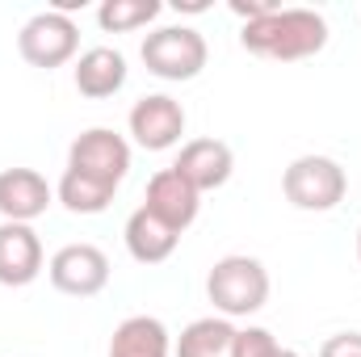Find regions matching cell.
Listing matches in <instances>:
<instances>
[{
    "label": "cell",
    "instance_id": "cell-14",
    "mask_svg": "<svg viewBox=\"0 0 361 357\" xmlns=\"http://www.w3.org/2000/svg\"><path fill=\"white\" fill-rule=\"evenodd\" d=\"M122 240H126V253H130L139 265H160V261H169V257L177 253L180 231H173L164 219H156L147 206H139V210L126 219Z\"/></svg>",
    "mask_w": 361,
    "mask_h": 357
},
{
    "label": "cell",
    "instance_id": "cell-7",
    "mask_svg": "<svg viewBox=\"0 0 361 357\" xmlns=\"http://www.w3.org/2000/svg\"><path fill=\"white\" fill-rule=\"evenodd\" d=\"M47 277L59 294L72 298H92L109 286V257L97 244H63L51 261H47Z\"/></svg>",
    "mask_w": 361,
    "mask_h": 357
},
{
    "label": "cell",
    "instance_id": "cell-13",
    "mask_svg": "<svg viewBox=\"0 0 361 357\" xmlns=\"http://www.w3.org/2000/svg\"><path fill=\"white\" fill-rule=\"evenodd\" d=\"M72 80H76V92L80 97L105 101V97L122 92V85H126V55L114 51V47H89V51L76 55Z\"/></svg>",
    "mask_w": 361,
    "mask_h": 357
},
{
    "label": "cell",
    "instance_id": "cell-9",
    "mask_svg": "<svg viewBox=\"0 0 361 357\" xmlns=\"http://www.w3.org/2000/svg\"><path fill=\"white\" fill-rule=\"evenodd\" d=\"M47 269L42 240L30 223H0V286H30Z\"/></svg>",
    "mask_w": 361,
    "mask_h": 357
},
{
    "label": "cell",
    "instance_id": "cell-4",
    "mask_svg": "<svg viewBox=\"0 0 361 357\" xmlns=\"http://www.w3.org/2000/svg\"><path fill=\"white\" fill-rule=\"evenodd\" d=\"M345 189L349 177L332 156H298L281 173V193L294 210H311V214L336 210L345 202Z\"/></svg>",
    "mask_w": 361,
    "mask_h": 357
},
{
    "label": "cell",
    "instance_id": "cell-18",
    "mask_svg": "<svg viewBox=\"0 0 361 357\" xmlns=\"http://www.w3.org/2000/svg\"><path fill=\"white\" fill-rule=\"evenodd\" d=\"M160 13H164L160 0H105V4L97 8V25H101L105 34H130V30L152 25Z\"/></svg>",
    "mask_w": 361,
    "mask_h": 357
},
{
    "label": "cell",
    "instance_id": "cell-3",
    "mask_svg": "<svg viewBox=\"0 0 361 357\" xmlns=\"http://www.w3.org/2000/svg\"><path fill=\"white\" fill-rule=\"evenodd\" d=\"M139 55H143V68L156 80L180 85V80H197L202 76V68L210 59V47H206V38L193 25H160V30H152L143 38Z\"/></svg>",
    "mask_w": 361,
    "mask_h": 357
},
{
    "label": "cell",
    "instance_id": "cell-1",
    "mask_svg": "<svg viewBox=\"0 0 361 357\" xmlns=\"http://www.w3.org/2000/svg\"><path fill=\"white\" fill-rule=\"evenodd\" d=\"M240 47L261 55V59L298 63V59H311L328 47V21L315 8H277V13L248 21L240 30Z\"/></svg>",
    "mask_w": 361,
    "mask_h": 357
},
{
    "label": "cell",
    "instance_id": "cell-17",
    "mask_svg": "<svg viewBox=\"0 0 361 357\" xmlns=\"http://www.w3.org/2000/svg\"><path fill=\"white\" fill-rule=\"evenodd\" d=\"M114 193H118L114 185L92 181L85 173H72V169H63V177L55 185V202H63V210H72V214H101V210H109Z\"/></svg>",
    "mask_w": 361,
    "mask_h": 357
},
{
    "label": "cell",
    "instance_id": "cell-19",
    "mask_svg": "<svg viewBox=\"0 0 361 357\" xmlns=\"http://www.w3.org/2000/svg\"><path fill=\"white\" fill-rule=\"evenodd\" d=\"M281 345L269 328H235V341H231V357H277Z\"/></svg>",
    "mask_w": 361,
    "mask_h": 357
},
{
    "label": "cell",
    "instance_id": "cell-2",
    "mask_svg": "<svg viewBox=\"0 0 361 357\" xmlns=\"http://www.w3.org/2000/svg\"><path fill=\"white\" fill-rule=\"evenodd\" d=\"M206 298L214 303V311L223 320L257 315L269 303V269L257 257H244V253L219 257L206 273Z\"/></svg>",
    "mask_w": 361,
    "mask_h": 357
},
{
    "label": "cell",
    "instance_id": "cell-6",
    "mask_svg": "<svg viewBox=\"0 0 361 357\" xmlns=\"http://www.w3.org/2000/svg\"><path fill=\"white\" fill-rule=\"evenodd\" d=\"M68 169L72 173H85L92 181H105V185H122L130 173V143L109 131V126H89L72 139L68 147Z\"/></svg>",
    "mask_w": 361,
    "mask_h": 357
},
{
    "label": "cell",
    "instance_id": "cell-12",
    "mask_svg": "<svg viewBox=\"0 0 361 357\" xmlns=\"http://www.w3.org/2000/svg\"><path fill=\"white\" fill-rule=\"evenodd\" d=\"M143 206H147L156 219H164L173 231H185V227L197 219V210H202V193L180 177L177 169H160L156 177L147 181Z\"/></svg>",
    "mask_w": 361,
    "mask_h": 357
},
{
    "label": "cell",
    "instance_id": "cell-8",
    "mask_svg": "<svg viewBox=\"0 0 361 357\" xmlns=\"http://www.w3.org/2000/svg\"><path fill=\"white\" fill-rule=\"evenodd\" d=\"M185 122H189L185 105H180L177 97H169V92L139 97L130 105V118H126V126H130V135H135V143L143 152H169V147H177L180 135H185Z\"/></svg>",
    "mask_w": 361,
    "mask_h": 357
},
{
    "label": "cell",
    "instance_id": "cell-22",
    "mask_svg": "<svg viewBox=\"0 0 361 357\" xmlns=\"http://www.w3.org/2000/svg\"><path fill=\"white\" fill-rule=\"evenodd\" d=\"M277 357H302V353H294V349H281V353H277Z\"/></svg>",
    "mask_w": 361,
    "mask_h": 357
},
{
    "label": "cell",
    "instance_id": "cell-11",
    "mask_svg": "<svg viewBox=\"0 0 361 357\" xmlns=\"http://www.w3.org/2000/svg\"><path fill=\"white\" fill-rule=\"evenodd\" d=\"M55 202V189L38 169H4L0 173V219L4 223H34Z\"/></svg>",
    "mask_w": 361,
    "mask_h": 357
},
{
    "label": "cell",
    "instance_id": "cell-23",
    "mask_svg": "<svg viewBox=\"0 0 361 357\" xmlns=\"http://www.w3.org/2000/svg\"><path fill=\"white\" fill-rule=\"evenodd\" d=\"M357 261H361V231H357Z\"/></svg>",
    "mask_w": 361,
    "mask_h": 357
},
{
    "label": "cell",
    "instance_id": "cell-20",
    "mask_svg": "<svg viewBox=\"0 0 361 357\" xmlns=\"http://www.w3.org/2000/svg\"><path fill=\"white\" fill-rule=\"evenodd\" d=\"M319 357H361V332H336L319 345Z\"/></svg>",
    "mask_w": 361,
    "mask_h": 357
},
{
    "label": "cell",
    "instance_id": "cell-16",
    "mask_svg": "<svg viewBox=\"0 0 361 357\" xmlns=\"http://www.w3.org/2000/svg\"><path fill=\"white\" fill-rule=\"evenodd\" d=\"M231 341H235L231 320L202 315V320L180 328V337L173 341V357H231Z\"/></svg>",
    "mask_w": 361,
    "mask_h": 357
},
{
    "label": "cell",
    "instance_id": "cell-15",
    "mask_svg": "<svg viewBox=\"0 0 361 357\" xmlns=\"http://www.w3.org/2000/svg\"><path fill=\"white\" fill-rule=\"evenodd\" d=\"M105 357H173V337L156 315H126L114 328Z\"/></svg>",
    "mask_w": 361,
    "mask_h": 357
},
{
    "label": "cell",
    "instance_id": "cell-21",
    "mask_svg": "<svg viewBox=\"0 0 361 357\" xmlns=\"http://www.w3.org/2000/svg\"><path fill=\"white\" fill-rule=\"evenodd\" d=\"M281 4L277 0H231V13L248 25V21H261V17H269V13H277Z\"/></svg>",
    "mask_w": 361,
    "mask_h": 357
},
{
    "label": "cell",
    "instance_id": "cell-10",
    "mask_svg": "<svg viewBox=\"0 0 361 357\" xmlns=\"http://www.w3.org/2000/svg\"><path fill=\"white\" fill-rule=\"evenodd\" d=\"M173 169L197 193H210V189H223L231 181V173H235V152L223 139H189V143H180Z\"/></svg>",
    "mask_w": 361,
    "mask_h": 357
},
{
    "label": "cell",
    "instance_id": "cell-5",
    "mask_svg": "<svg viewBox=\"0 0 361 357\" xmlns=\"http://www.w3.org/2000/svg\"><path fill=\"white\" fill-rule=\"evenodd\" d=\"M17 51L30 68H42V72H55L63 63L76 59L80 51V25L68 17V13H55V8H42L34 13L21 34H17Z\"/></svg>",
    "mask_w": 361,
    "mask_h": 357
}]
</instances>
